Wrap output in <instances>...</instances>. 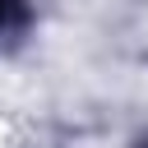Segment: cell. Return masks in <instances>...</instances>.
<instances>
[{
    "label": "cell",
    "mask_w": 148,
    "mask_h": 148,
    "mask_svg": "<svg viewBox=\"0 0 148 148\" xmlns=\"http://www.w3.org/2000/svg\"><path fill=\"white\" fill-rule=\"evenodd\" d=\"M9 9H14V0H0V23L9 18Z\"/></svg>",
    "instance_id": "obj_1"
}]
</instances>
